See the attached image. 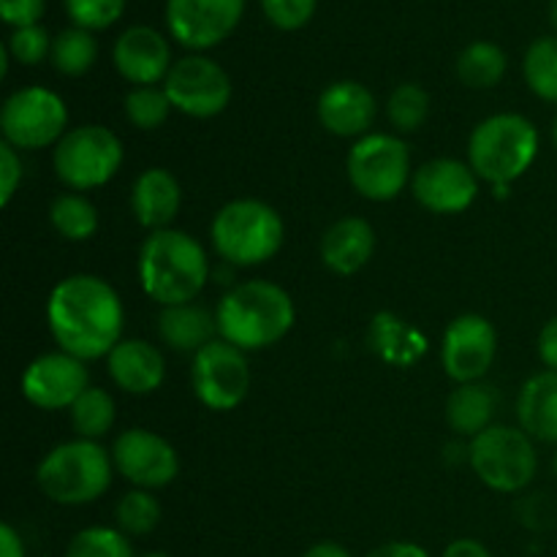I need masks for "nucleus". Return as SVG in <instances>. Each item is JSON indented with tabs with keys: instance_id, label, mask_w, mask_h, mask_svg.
Instances as JSON below:
<instances>
[{
	"instance_id": "obj_1",
	"label": "nucleus",
	"mask_w": 557,
	"mask_h": 557,
	"mask_svg": "<svg viewBox=\"0 0 557 557\" xmlns=\"http://www.w3.org/2000/svg\"><path fill=\"white\" fill-rule=\"evenodd\" d=\"M47 321L60 351L90 362L112 354L123 341V302L98 275H69L52 288Z\"/></svg>"
},
{
	"instance_id": "obj_2",
	"label": "nucleus",
	"mask_w": 557,
	"mask_h": 557,
	"mask_svg": "<svg viewBox=\"0 0 557 557\" xmlns=\"http://www.w3.org/2000/svg\"><path fill=\"white\" fill-rule=\"evenodd\" d=\"M218 335L239 351H261L292 332L297 310L283 286L272 281H245L223 294L215 310Z\"/></svg>"
},
{
	"instance_id": "obj_3",
	"label": "nucleus",
	"mask_w": 557,
	"mask_h": 557,
	"mask_svg": "<svg viewBox=\"0 0 557 557\" xmlns=\"http://www.w3.org/2000/svg\"><path fill=\"white\" fill-rule=\"evenodd\" d=\"M210 259L205 248L180 228L150 232L139 250V281L147 297L161 308L194 302L207 286Z\"/></svg>"
},
{
	"instance_id": "obj_4",
	"label": "nucleus",
	"mask_w": 557,
	"mask_h": 557,
	"mask_svg": "<svg viewBox=\"0 0 557 557\" xmlns=\"http://www.w3.org/2000/svg\"><path fill=\"white\" fill-rule=\"evenodd\" d=\"M539 156V131L515 112L493 114L473 128L468 139V163L479 180L506 188L533 166Z\"/></svg>"
},
{
	"instance_id": "obj_5",
	"label": "nucleus",
	"mask_w": 557,
	"mask_h": 557,
	"mask_svg": "<svg viewBox=\"0 0 557 557\" xmlns=\"http://www.w3.org/2000/svg\"><path fill=\"white\" fill-rule=\"evenodd\" d=\"M112 455L98 441H65L54 446L36 468V482L60 506H85L103 498L112 487Z\"/></svg>"
},
{
	"instance_id": "obj_6",
	"label": "nucleus",
	"mask_w": 557,
	"mask_h": 557,
	"mask_svg": "<svg viewBox=\"0 0 557 557\" xmlns=\"http://www.w3.org/2000/svg\"><path fill=\"white\" fill-rule=\"evenodd\" d=\"M210 237L212 248L226 264L259 267L281 253L286 226L267 201L234 199L218 210Z\"/></svg>"
},
{
	"instance_id": "obj_7",
	"label": "nucleus",
	"mask_w": 557,
	"mask_h": 557,
	"mask_svg": "<svg viewBox=\"0 0 557 557\" xmlns=\"http://www.w3.org/2000/svg\"><path fill=\"white\" fill-rule=\"evenodd\" d=\"M468 462L479 482L495 493H520L533 482L539 471V457L533 438L522 428L493 424L468 446Z\"/></svg>"
},
{
	"instance_id": "obj_8",
	"label": "nucleus",
	"mask_w": 557,
	"mask_h": 557,
	"mask_svg": "<svg viewBox=\"0 0 557 557\" xmlns=\"http://www.w3.org/2000/svg\"><path fill=\"white\" fill-rule=\"evenodd\" d=\"M52 166L74 194L101 188L123 166V141L103 125H79L54 145Z\"/></svg>"
},
{
	"instance_id": "obj_9",
	"label": "nucleus",
	"mask_w": 557,
	"mask_h": 557,
	"mask_svg": "<svg viewBox=\"0 0 557 557\" xmlns=\"http://www.w3.org/2000/svg\"><path fill=\"white\" fill-rule=\"evenodd\" d=\"M348 180L362 199L392 201L413 180L411 150L395 134H368L348 152Z\"/></svg>"
},
{
	"instance_id": "obj_10",
	"label": "nucleus",
	"mask_w": 557,
	"mask_h": 557,
	"mask_svg": "<svg viewBox=\"0 0 557 557\" xmlns=\"http://www.w3.org/2000/svg\"><path fill=\"white\" fill-rule=\"evenodd\" d=\"M69 109L54 90L22 87L5 98L0 109V131L5 145L16 150H44L54 147L69 134Z\"/></svg>"
},
{
	"instance_id": "obj_11",
	"label": "nucleus",
	"mask_w": 557,
	"mask_h": 557,
	"mask_svg": "<svg viewBox=\"0 0 557 557\" xmlns=\"http://www.w3.org/2000/svg\"><path fill=\"white\" fill-rule=\"evenodd\" d=\"M190 384L201 406L210 411H234L250 392V368L245 351L223 337L194 354Z\"/></svg>"
},
{
	"instance_id": "obj_12",
	"label": "nucleus",
	"mask_w": 557,
	"mask_h": 557,
	"mask_svg": "<svg viewBox=\"0 0 557 557\" xmlns=\"http://www.w3.org/2000/svg\"><path fill=\"white\" fill-rule=\"evenodd\" d=\"M163 90L177 112L196 120L218 117L232 101V79L215 60L205 54L177 60L163 79Z\"/></svg>"
},
{
	"instance_id": "obj_13",
	"label": "nucleus",
	"mask_w": 557,
	"mask_h": 557,
	"mask_svg": "<svg viewBox=\"0 0 557 557\" xmlns=\"http://www.w3.org/2000/svg\"><path fill=\"white\" fill-rule=\"evenodd\" d=\"M112 462L114 471L136 490L166 487L180 473L177 449L163 435L145 428L125 430L117 435L112 446Z\"/></svg>"
},
{
	"instance_id": "obj_14",
	"label": "nucleus",
	"mask_w": 557,
	"mask_h": 557,
	"mask_svg": "<svg viewBox=\"0 0 557 557\" xmlns=\"http://www.w3.org/2000/svg\"><path fill=\"white\" fill-rule=\"evenodd\" d=\"M498 357V332L484 315H457L444 332L441 362L446 375L457 384H476L493 368Z\"/></svg>"
},
{
	"instance_id": "obj_15",
	"label": "nucleus",
	"mask_w": 557,
	"mask_h": 557,
	"mask_svg": "<svg viewBox=\"0 0 557 557\" xmlns=\"http://www.w3.org/2000/svg\"><path fill=\"white\" fill-rule=\"evenodd\" d=\"M243 11L245 0H166V27L174 41L201 52L226 41Z\"/></svg>"
},
{
	"instance_id": "obj_16",
	"label": "nucleus",
	"mask_w": 557,
	"mask_h": 557,
	"mask_svg": "<svg viewBox=\"0 0 557 557\" xmlns=\"http://www.w3.org/2000/svg\"><path fill=\"white\" fill-rule=\"evenodd\" d=\"M90 389V373L82 359L65 351L44 354L27 364L22 375V395L30 406L44 411H63Z\"/></svg>"
},
{
	"instance_id": "obj_17",
	"label": "nucleus",
	"mask_w": 557,
	"mask_h": 557,
	"mask_svg": "<svg viewBox=\"0 0 557 557\" xmlns=\"http://www.w3.org/2000/svg\"><path fill=\"white\" fill-rule=\"evenodd\" d=\"M411 188L424 210L435 215H457L476 201L479 177L471 163L457 158H435L413 172Z\"/></svg>"
},
{
	"instance_id": "obj_18",
	"label": "nucleus",
	"mask_w": 557,
	"mask_h": 557,
	"mask_svg": "<svg viewBox=\"0 0 557 557\" xmlns=\"http://www.w3.org/2000/svg\"><path fill=\"white\" fill-rule=\"evenodd\" d=\"M315 114H319V123L332 136H341V139H362L373 128L379 107H375V96L362 82L341 79L332 82L330 87L321 90L319 103H315Z\"/></svg>"
},
{
	"instance_id": "obj_19",
	"label": "nucleus",
	"mask_w": 557,
	"mask_h": 557,
	"mask_svg": "<svg viewBox=\"0 0 557 557\" xmlns=\"http://www.w3.org/2000/svg\"><path fill=\"white\" fill-rule=\"evenodd\" d=\"M114 69L136 87H152L172 71V47L158 30L134 25L114 41Z\"/></svg>"
},
{
	"instance_id": "obj_20",
	"label": "nucleus",
	"mask_w": 557,
	"mask_h": 557,
	"mask_svg": "<svg viewBox=\"0 0 557 557\" xmlns=\"http://www.w3.org/2000/svg\"><path fill=\"white\" fill-rule=\"evenodd\" d=\"M107 368L114 386L128 395H152L166 375L163 354L141 337H123L107 357Z\"/></svg>"
},
{
	"instance_id": "obj_21",
	"label": "nucleus",
	"mask_w": 557,
	"mask_h": 557,
	"mask_svg": "<svg viewBox=\"0 0 557 557\" xmlns=\"http://www.w3.org/2000/svg\"><path fill=\"white\" fill-rule=\"evenodd\" d=\"M180 205H183V190L169 169H145L131 188V210L147 232L172 228Z\"/></svg>"
},
{
	"instance_id": "obj_22",
	"label": "nucleus",
	"mask_w": 557,
	"mask_h": 557,
	"mask_svg": "<svg viewBox=\"0 0 557 557\" xmlns=\"http://www.w3.org/2000/svg\"><path fill=\"white\" fill-rule=\"evenodd\" d=\"M375 250V228L364 218H341L321 237V261L335 275H357Z\"/></svg>"
},
{
	"instance_id": "obj_23",
	"label": "nucleus",
	"mask_w": 557,
	"mask_h": 557,
	"mask_svg": "<svg viewBox=\"0 0 557 557\" xmlns=\"http://www.w3.org/2000/svg\"><path fill=\"white\" fill-rule=\"evenodd\" d=\"M368 346L381 362L395 364V368H411L428 354V337L403 321L395 313H379L370 321Z\"/></svg>"
},
{
	"instance_id": "obj_24",
	"label": "nucleus",
	"mask_w": 557,
	"mask_h": 557,
	"mask_svg": "<svg viewBox=\"0 0 557 557\" xmlns=\"http://www.w3.org/2000/svg\"><path fill=\"white\" fill-rule=\"evenodd\" d=\"M520 428L542 444H557V373L544 370L525 381L517 397Z\"/></svg>"
},
{
	"instance_id": "obj_25",
	"label": "nucleus",
	"mask_w": 557,
	"mask_h": 557,
	"mask_svg": "<svg viewBox=\"0 0 557 557\" xmlns=\"http://www.w3.org/2000/svg\"><path fill=\"white\" fill-rule=\"evenodd\" d=\"M158 335L172 351L199 354L201 348L218 341V319L201 305H174L158 315Z\"/></svg>"
},
{
	"instance_id": "obj_26",
	"label": "nucleus",
	"mask_w": 557,
	"mask_h": 557,
	"mask_svg": "<svg viewBox=\"0 0 557 557\" xmlns=\"http://www.w3.org/2000/svg\"><path fill=\"white\" fill-rule=\"evenodd\" d=\"M495 392L484 384H460L446 400V422L457 435L476 438L487 428H493L495 417Z\"/></svg>"
},
{
	"instance_id": "obj_27",
	"label": "nucleus",
	"mask_w": 557,
	"mask_h": 557,
	"mask_svg": "<svg viewBox=\"0 0 557 557\" xmlns=\"http://www.w3.org/2000/svg\"><path fill=\"white\" fill-rule=\"evenodd\" d=\"M506 74V52L493 41H473L457 58V76L471 90H490Z\"/></svg>"
},
{
	"instance_id": "obj_28",
	"label": "nucleus",
	"mask_w": 557,
	"mask_h": 557,
	"mask_svg": "<svg viewBox=\"0 0 557 557\" xmlns=\"http://www.w3.org/2000/svg\"><path fill=\"white\" fill-rule=\"evenodd\" d=\"M49 221L69 243H85L98 232L96 205L82 194H60L49 207Z\"/></svg>"
},
{
	"instance_id": "obj_29",
	"label": "nucleus",
	"mask_w": 557,
	"mask_h": 557,
	"mask_svg": "<svg viewBox=\"0 0 557 557\" xmlns=\"http://www.w3.org/2000/svg\"><path fill=\"white\" fill-rule=\"evenodd\" d=\"M52 65L63 76H85L98 60V44L85 27L60 30L52 41Z\"/></svg>"
},
{
	"instance_id": "obj_30",
	"label": "nucleus",
	"mask_w": 557,
	"mask_h": 557,
	"mask_svg": "<svg viewBox=\"0 0 557 557\" xmlns=\"http://www.w3.org/2000/svg\"><path fill=\"white\" fill-rule=\"evenodd\" d=\"M114 417V400L107 389H98V386H90V389L82 392L79 400L71 406V424H74L76 435L85 441H98L112 430Z\"/></svg>"
},
{
	"instance_id": "obj_31",
	"label": "nucleus",
	"mask_w": 557,
	"mask_h": 557,
	"mask_svg": "<svg viewBox=\"0 0 557 557\" xmlns=\"http://www.w3.org/2000/svg\"><path fill=\"white\" fill-rule=\"evenodd\" d=\"M525 82L542 101L557 103V36H544L528 47Z\"/></svg>"
},
{
	"instance_id": "obj_32",
	"label": "nucleus",
	"mask_w": 557,
	"mask_h": 557,
	"mask_svg": "<svg viewBox=\"0 0 557 557\" xmlns=\"http://www.w3.org/2000/svg\"><path fill=\"white\" fill-rule=\"evenodd\" d=\"M386 117L400 134H417L430 117V92L417 82H403L386 101Z\"/></svg>"
},
{
	"instance_id": "obj_33",
	"label": "nucleus",
	"mask_w": 557,
	"mask_h": 557,
	"mask_svg": "<svg viewBox=\"0 0 557 557\" xmlns=\"http://www.w3.org/2000/svg\"><path fill=\"white\" fill-rule=\"evenodd\" d=\"M114 520L117 531H123L125 536H147L161 522V504L152 498L150 490H131L117 500Z\"/></svg>"
},
{
	"instance_id": "obj_34",
	"label": "nucleus",
	"mask_w": 557,
	"mask_h": 557,
	"mask_svg": "<svg viewBox=\"0 0 557 557\" xmlns=\"http://www.w3.org/2000/svg\"><path fill=\"white\" fill-rule=\"evenodd\" d=\"M125 117L134 128L139 131H156L161 128L163 123L169 120V112H172V101H169L166 90H158L156 85L152 87H134V90L125 92Z\"/></svg>"
},
{
	"instance_id": "obj_35",
	"label": "nucleus",
	"mask_w": 557,
	"mask_h": 557,
	"mask_svg": "<svg viewBox=\"0 0 557 557\" xmlns=\"http://www.w3.org/2000/svg\"><path fill=\"white\" fill-rule=\"evenodd\" d=\"M65 557H134V547L123 531L96 525L71 539Z\"/></svg>"
},
{
	"instance_id": "obj_36",
	"label": "nucleus",
	"mask_w": 557,
	"mask_h": 557,
	"mask_svg": "<svg viewBox=\"0 0 557 557\" xmlns=\"http://www.w3.org/2000/svg\"><path fill=\"white\" fill-rule=\"evenodd\" d=\"M65 11L76 27L103 30L123 16L125 0H63Z\"/></svg>"
},
{
	"instance_id": "obj_37",
	"label": "nucleus",
	"mask_w": 557,
	"mask_h": 557,
	"mask_svg": "<svg viewBox=\"0 0 557 557\" xmlns=\"http://www.w3.org/2000/svg\"><path fill=\"white\" fill-rule=\"evenodd\" d=\"M9 54L22 65H38L47 54H52V41L41 25L16 27L9 38Z\"/></svg>"
},
{
	"instance_id": "obj_38",
	"label": "nucleus",
	"mask_w": 557,
	"mask_h": 557,
	"mask_svg": "<svg viewBox=\"0 0 557 557\" xmlns=\"http://www.w3.org/2000/svg\"><path fill=\"white\" fill-rule=\"evenodd\" d=\"M267 20L281 30H299L315 14V0H261Z\"/></svg>"
},
{
	"instance_id": "obj_39",
	"label": "nucleus",
	"mask_w": 557,
	"mask_h": 557,
	"mask_svg": "<svg viewBox=\"0 0 557 557\" xmlns=\"http://www.w3.org/2000/svg\"><path fill=\"white\" fill-rule=\"evenodd\" d=\"M22 183V161L16 156V147L0 145V205L9 207V201L14 199L16 188Z\"/></svg>"
},
{
	"instance_id": "obj_40",
	"label": "nucleus",
	"mask_w": 557,
	"mask_h": 557,
	"mask_svg": "<svg viewBox=\"0 0 557 557\" xmlns=\"http://www.w3.org/2000/svg\"><path fill=\"white\" fill-rule=\"evenodd\" d=\"M47 0H0V14L11 27H30L38 25L44 16Z\"/></svg>"
},
{
	"instance_id": "obj_41",
	"label": "nucleus",
	"mask_w": 557,
	"mask_h": 557,
	"mask_svg": "<svg viewBox=\"0 0 557 557\" xmlns=\"http://www.w3.org/2000/svg\"><path fill=\"white\" fill-rule=\"evenodd\" d=\"M539 359L544 362V368L557 373V315L539 332Z\"/></svg>"
},
{
	"instance_id": "obj_42",
	"label": "nucleus",
	"mask_w": 557,
	"mask_h": 557,
	"mask_svg": "<svg viewBox=\"0 0 557 557\" xmlns=\"http://www.w3.org/2000/svg\"><path fill=\"white\" fill-rule=\"evenodd\" d=\"M368 557H430L428 549L413 542H389L375 547Z\"/></svg>"
},
{
	"instance_id": "obj_43",
	"label": "nucleus",
	"mask_w": 557,
	"mask_h": 557,
	"mask_svg": "<svg viewBox=\"0 0 557 557\" xmlns=\"http://www.w3.org/2000/svg\"><path fill=\"white\" fill-rule=\"evenodd\" d=\"M441 557H493V555H490V549L484 547L482 542H476V539H457V542H451L449 547L444 549V555Z\"/></svg>"
},
{
	"instance_id": "obj_44",
	"label": "nucleus",
	"mask_w": 557,
	"mask_h": 557,
	"mask_svg": "<svg viewBox=\"0 0 557 557\" xmlns=\"http://www.w3.org/2000/svg\"><path fill=\"white\" fill-rule=\"evenodd\" d=\"M0 557H27L20 533L11 525H0Z\"/></svg>"
},
{
	"instance_id": "obj_45",
	"label": "nucleus",
	"mask_w": 557,
	"mask_h": 557,
	"mask_svg": "<svg viewBox=\"0 0 557 557\" xmlns=\"http://www.w3.org/2000/svg\"><path fill=\"white\" fill-rule=\"evenodd\" d=\"M302 557H351V553L335 542H319L313 544V547H310Z\"/></svg>"
},
{
	"instance_id": "obj_46",
	"label": "nucleus",
	"mask_w": 557,
	"mask_h": 557,
	"mask_svg": "<svg viewBox=\"0 0 557 557\" xmlns=\"http://www.w3.org/2000/svg\"><path fill=\"white\" fill-rule=\"evenodd\" d=\"M549 22H553V27L557 30V0H553V5H549Z\"/></svg>"
},
{
	"instance_id": "obj_47",
	"label": "nucleus",
	"mask_w": 557,
	"mask_h": 557,
	"mask_svg": "<svg viewBox=\"0 0 557 557\" xmlns=\"http://www.w3.org/2000/svg\"><path fill=\"white\" fill-rule=\"evenodd\" d=\"M553 139H555V147H557V114H555V123H553Z\"/></svg>"
},
{
	"instance_id": "obj_48",
	"label": "nucleus",
	"mask_w": 557,
	"mask_h": 557,
	"mask_svg": "<svg viewBox=\"0 0 557 557\" xmlns=\"http://www.w3.org/2000/svg\"><path fill=\"white\" fill-rule=\"evenodd\" d=\"M145 557H169V555H163V553H152V555H145Z\"/></svg>"
},
{
	"instance_id": "obj_49",
	"label": "nucleus",
	"mask_w": 557,
	"mask_h": 557,
	"mask_svg": "<svg viewBox=\"0 0 557 557\" xmlns=\"http://www.w3.org/2000/svg\"><path fill=\"white\" fill-rule=\"evenodd\" d=\"M555 473H557V455H555Z\"/></svg>"
}]
</instances>
